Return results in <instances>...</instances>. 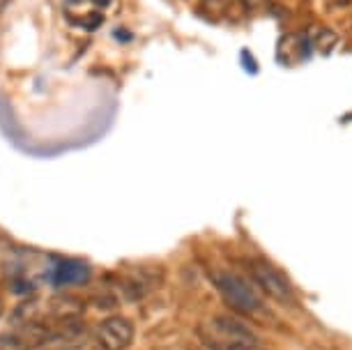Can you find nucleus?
<instances>
[{
  "mask_svg": "<svg viewBox=\"0 0 352 350\" xmlns=\"http://www.w3.org/2000/svg\"><path fill=\"white\" fill-rule=\"evenodd\" d=\"M131 341H134V325L122 316H111L97 329V343L102 350H127Z\"/></svg>",
  "mask_w": 352,
  "mask_h": 350,
  "instance_id": "nucleus-4",
  "label": "nucleus"
},
{
  "mask_svg": "<svg viewBox=\"0 0 352 350\" xmlns=\"http://www.w3.org/2000/svg\"><path fill=\"white\" fill-rule=\"evenodd\" d=\"M242 61L244 63H249V65H244V69H251V74H256V72H258V67H256V61H254V56H251V54H247V51H242Z\"/></svg>",
  "mask_w": 352,
  "mask_h": 350,
  "instance_id": "nucleus-8",
  "label": "nucleus"
},
{
  "mask_svg": "<svg viewBox=\"0 0 352 350\" xmlns=\"http://www.w3.org/2000/svg\"><path fill=\"white\" fill-rule=\"evenodd\" d=\"M331 3H334V5H338V8H345V5H350L352 0H331Z\"/></svg>",
  "mask_w": 352,
  "mask_h": 350,
  "instance_id": "nucleus-9",
  "label": "nucleus"
},
{
  "mask_svg": "<svg viewBox=\"0 0 352 350\" xmlns=\"http://www.w3.org/2000/svg\"><path fill=\"white\" fill-rule=\"evenodd\" d=\"M88 279H90V267L78 261H65L60 265L53 267L51 272V281L56 286H78V283H85Z\"/></svg>",
  "mask_w": 352,
  "mask_h": 350,
  "instance_id": "nucleus-5",
  "label": "nucleus"
},
{
  "mask_svg": "<svg viewBox=\"0 0 352 350\" xmlns=\"http://www.w3.org/2000/svg\"><path fill=\"white\" fill-rule=\"evenodd\" d=\"M240 3H242L247 10H263V8H267L272 0H240Z\"/></svg>",
  "mask_w": 352,
  "mask_h": 350,
  "instance_id": "nucleus-7",
  "label": "nucleus"
},
{
  "mask_svg": "<svg viewBox=\"0 0 352 350\" xmlns=\"http://www.w3.org/2000/svg\"><path fill=\"white\" fill-rule=\"evenodd\" d=\"M198 336L210 350H261L258 336L232 316H214L201 322Z\"/></svg>",
  "mask_w": 352,
  "mask_h": 350,
  "instance_id": "nucleus-1",
  "label": "nucleus"
},
{
  "mask_svg": "<svg viewBox=\"0 0 352 350\" xmlns=\"http://www.w3.org/2000/svg\"><path fill=\"white\" fill-rule=\"evenodd\" d=\"M212 281H214L219 295L223 297V302L232 311L247 316V318H261V316H265L263 297L258 295V290L244 276L235 272H214Z\"/></svg>",
  "mask_w": 352,
  "mask_h": 350,
  "instance_id": "nucleus-2",
  "label": "nucleus"
},
{
  "mask_svg": "<svg viewBox=\"0 0 352 350\" xmlns=\"http://www.w3.org/2000/svg\"><path fill=\"white\" fill-rule=\"evenodd\" d=\"M249 272H251V281L256 286H261V290L267 297L281 302V305H295V290H292L288 279L274 265H270L263 259H254L249 263Z\"/></svg>",
  "mask_w": 352,
  "mask_h": 350,
  "instance_id": "nucleus-3",
  "label": "nucleus"
},
{
  "mask_svg": "<svg viewBox=\"0 0 352 350\" xmlns=\"http://www.w3.org/2000/svg\"><path fill=\"white\" fill-rule=\"evenodd\" d=\"M3 311H5V305H3V300H0V316H3Z\"/></svg>",
  "mask_w": 352,
  "mask_h": 350,
  "instance_id": "nucleus-10",
  "label": "nucleus"
},
{
  "mask_svg": "<svg viewBox=\"0 0 352 350\" xmlns=\"http://www.w3.org/2000/svg\"><path fill=\"white\" fill-rule=\"evenodd\" d=\"M309 39H311V46H314L316 51H322V54H329L331 46L336 44V39H338V37H336L331 30H327V28H318L316 32H311Z\"/></svg>",
  "mask_w": 352,
  "mask_h": 350,
  "instance_id": "nucleus-6",
  "label": "nucleus"
}]
</instances>
